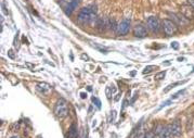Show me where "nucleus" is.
I'll return each instance as SVG.
<instances>
[{"label": "nucleus", "mask_w": 194, "mask_h": 138, "mask_svg": "<svg viewBox=\"0 0 194 138\" xmlns=\"http://www.w3.org/2000/svg\"><path fill=\"white\" fill-rule=\"evenodd\" d=\"M97 10L92 8H83L79 11L77 15V21L80 24H88V23H92L93 21H97Z\"/></svg>", "instance_id": "obj_1"}, {"label": "nucleus", "mask_w": 194, "mask_h": 138, "mask_svg": "<svg viewBox=\"0 0 194 138\" xmlns=\"http://www.w3.org/2000/svg\"><path fill=\"white\" fill-rule=\"evenodd\" d=\"M53 111H54L55 115L58 117H60V119L66 117L67 114H68V108H67L66 100L63 99V98H60V99L57 101V103H55Z\"/></svg>", "instance_id": "obj_2"}, {"label": "nucleus", "mask_w": 194, "mask_h": 138, "mask_svg": "<svg viewBox=\"0 0 194 138\" xmlns=\"http://www.w3.org/2000/svg\"><path fill=\"white\" fill-rule=\"evenodd\" d=\"M169 18L170 20L175 23L177 26H180V27H186V26L190 25V20L188 18H185L181 13H173V12H169Z\"/></svg>", "instance_id": "obj_3"}, {"label": "nucleus", "mask_w": 194, "mask_h": 138, "mask_svg": "<svg viewBox=\"0 0 194 138\" xmlns=\"http://www.w3.org/2000/svg\"><path fill=\"white\" fill-rule=\"evenodd\" d=\"M163 29L167 36H173L178 32V26L173 23L170 19H164L162 21Z\"/></svg>", "instance_id": "obj_4"}, {"label": "nucleus", "mask_w": 194, "mask_h": 138, "mask_svg": "<svg viewBox=\"0 0 194 138\" xmlns=\"http://www.w3.org/2000/svg\"><path fill=\"white\" fill-rule=\"evenodd\" d=\"M146 26L151 32L153 33H158L160 29V23L156 16H150L146 20Z\"/></svg>", "instance_id": "obj_5"}, {"label": "nucleus", "mask_w": 194, "mask_h": 138, "mask_svg": "<svg viewBox=\"0 0 194 138\" xmlns=\"http://www.w3.org/2000/svg\"><path fill=\"white\" fill-rule=\"evenodd\" d=\"M129 31H130V20L125 19L118 24L117 33H118V35L124 36V35H127L129 33Z\"/></svg>", "instance_id": "obj_6"}, {"label": "nucleus", "mask_w": 194, "mask_h": 138, "mask_svg": "<svg viewBox=\"0 0 194 138\" xmlns=\"http://www.w3.org/2000/svg\"><path fill=\"white\" fill-rule=\"evenodd\" d=\"M51 89L52 88H51L50 85L47 84V83H44V82L36 84V90H37L40 95H42V96H48V95L50 94Z\"/></svg>", "instance_id": "obj_7"}, {"label": "nucleus", "mask_w": 194, "mask_h": 138, "mask_svg": "<svg viewBox=\"0 0 194 138\" xmlns=\"http://www.w3.org/2000/svg\"><path fill=\"white\" fill-rule=\"evenodd\" d=\"M169 129H170V133H171L172 136L175 137H178L182 134V130H181V124H180V121L176 120L173 121L171 123V125L169 126Z\"/></svg>", "instance_id": "obj_8"}, {"label": "nucleus", "mask_w": 194, "mask_h": 138, "mask_svg": "<svg viewBox=\"0 0 194 138\" xmlns=\"http://www.w3.org/2000/svg\"><path fill=\"white\" fill-rule=\"evenodd\" d=\"M181 14H183L185 18H188L189 20L194 19V8L191 5H182L181 8Z\"/></svg>", "instance_id": "obj_9"}, {"label": "nucleus", "mask_w": 194, "mask_h": 138, "mask_svg": "<svg viewBox=\"0 0 194 138\" xmlns=\"http://www.w3.org/2000/svg\"><path fill=\"white\" fill-rule=\"evenodd\" d=\"M133 34L138 38H144V37H146V35H147V31H146V28H145V26L144 25L138 24L136 27H134Z\"/></svg>", "instance_id": "obj_10"}, {"label": "nucleus", "mask_w": 194, "mask_h": 138, "mask_svg": "<svg viewBox=\"0 0 194 138\" xmlns=\"http://www.w3.org/2000/svg\"><path fill=\"white\" fill-rule=\"evenodd\" d=\"M79 2H80V0H72V2L68 3V5L66 6V8H65V13H66L67 15H71L72 12H73L74 10L78 7Z\"/></svg>", "instance_id": "obj_11"}, {"label": "nucleus", "mask_w": 194, "mask_h": 138, "mask_svg": "<svg viewBox=\"0 0 194 138\" xmlns=\"http://www.w3.org/2000/svg\"><path fill=\"white\" fill-rule=\"evenodd\" d=\"M67 138H77V128L75 124H72L67 132Z\"/></svg>", "instance_id": "obj_12"}, {"label": "nucleus", "mask_w": 194, "mask_h": 138, "mask_svg": "<svg viewBox=\"0 0 194 138\" xmlns=\"http://www.w3.org/2000/svg\"><path fill=\"white\" fill-rule=\"evenodd\" d=\"M183 83H185V81H182V82H177V83H173V84H171V85H169V86H167V88H165L164 89V91L165 93H167L168 90H170V89H172L175 86H179V85H181V84H183Z\"/></svg>", "instance_id": "obj_13"}, {"label": "nucleus", "mask_w": 194, "mask_h": 138, "mask_svg": "<svg viewBox=\"0 0 194 138\" xmlns=\"http://www.w3.org/2000/svg\"><path fill=\"white\" fill-rule=\"evenodd\" d=\"M117 24H116V22H115V20L114 19H110V21H108V28H111L112 31H115V29L117 28Z\"/></svg>", "instance_id": "obj_14"}, {"label": "nucleus", "mask_w": 194, "mask_h": 138, "mask_svg": "<svg viewBox=\"0 0 194 138\" xmlns=\"http://www.w3.org/2000/svg\"><path fill=\"white\" fill-rule=\"evenodd\" d=\"M171 133H170V129L169 127H166L165 129H164V132L162 134V138H171Z\"/></svg>", "instance_id": "obj_15"}, {"label": "nucleus", "mask_w": 194, "mask_h": 138, "mask_svg": "<svg viewBox=\"0 0 194 138\" xmlns=\"http://www.w3.org/2000/svg\"><path fill=\"white\" fill-rule=\"evenodd\" d=\"M91 101H92V102L96 104L98 109H101V104H102V103H101V101L99 100L97 97H92V98H91Z\"/></svg>", "instance_id": "obj_16"}, {"label": "nucleus", "mask_w": 194, "mask_h": 138, "mask_svg": "<svg viewBox=\"0 0 194 138\" xmlns=\"http://www.w3.org/2000/svg\"><path fill=\"white\" fill-rule=\"evenodd\" d=\"M165 74H166L165 71H164V72H159V73H157L155 75V78H156V80H163V78L165 77Z\"/></svg>", "instance_id": "obj_17"}, {"label": "nucleus", "mask_w": 194, "mask_h": 138, "mask_svg": "<svg viewBox=\"0 0 194 138\" xmlns=\"http://www.w3.org/2000/svg\"><path fill=\"white\" fill-rule=\"evenodd\" d=\"M184 93H185V89H182V90L178 91V93H176V94H175V95H173V96H172L171 100H172V99H176V98H178V97H180V96H181V95H183Z\"/></svg>", "instance_id": "obj_18"}, {"label": "nucleus", "mask_w": 194, "mask_h": 138, "mask_svg": "<svg viewBox=\"0 0 194 138\" xmlns=\"http://www.w3.org/2000/svg\"><path fill=\"white\" fill-rule=\"evenodd\" d=\"M59 2H60L61 6H64L65 8H66V6L68 5V3L72 2V0H59Z\"/></svg>", "instance_id": "obj_19"}, {"label": "nucleus", "mask_w": 194, "mask_h": 138, "mask_svg": "<svg viewBox=\"0 0 194 138\" xmlns=\"http://www.w3.org/2000/svg\"><path fill=\"white\" fill-rule=\"evenodd\" d=\"M153 68H154V66H146V67L143 70V74H147V73H150V72L152 71Z\"/></svg>", "instance_id": "obj_20"}, {"label": "nucleus", "mask_w": 194, "mask_h": 138, "mask_svg": "<svg viewBox=\"0 0 194 138\" xmlns=\"http://www.w3.org/2000/svg\"><path fill=\"white\" fill-rule=\"evenodd\" d=\"M171 47L177 50V49H179V44H178L177 41H172V42H171Z\"/></svg>", "instance_id": "obj_21"}, {"label": "nucleus", "mask_w": 194, "mask_h": 138, "mask_svg": "<svg viewBox=\"0 0 194 138\" xmlns=\"http://www.w3.org/2000/svg\"><path fill=\"white\" fill-rule=\"evenodd\" d=\"M144 138H154V135H153V133H151V132L146 133V134H145V136H144Z\"/></svg>", "instance_id": "obj_22"}, {"label": "nucleus", "mask_w": 194, "mask_h": 138, "mask_svg": "<svg viewBox=\"0 0 194 138\" xmlns=\"http://www.w3.org/2000/svg\"><path fill=\"white\" fill-rule=\"evenodd\" d=\"M8 55L11 59H14V54H13V51L12 50H9V52H8Z\"/></svg>", "instance_id": "obj_23"}, {"label": "nucleus", "mask_w": 194, "mask_h": 138, "mask_svg": "<svg viewBox=\"0 0 194 138\" xmlns=\"http://www.w3.org/2000/svg\"><path fill=\"white\" fill-rule=\"evenodd\" d=\"M80 97L83 98V99H86V98H87V94L86 93H80Z\"/></svg>", "instance_id": "obj_24"}, {"label": "nucleus", "mask_w": 194, "mask_h": 138, "mask_svg": "<svg viewBox=\"0 0 194 138\" xmlns=\"http://www.w3.org/2000/svg\"><path fill=\"white\" fill-rule=\"evenodd\" d=\"M80 58H81V59H84V60H86V61L88 60V59H89V58H88V55H87V54H81V57H80Z\"/></svg>", "instance_id": "obj_25"}, {"label": "nucleus", "mask_w": 194, "mask_h": 138, "mask_svg": "<svg viewBox=\"0 0 194 138\" xmlns=\"http://www.w3.org/2000/svg\"><path fill=\"white\" fill-rule=\"evenodd\" d=\"M188 2L190 3V5H191L193 8H194V0H188Z\"/></svg>", "instance_id": "obj_26"}, {"label": "nucleus", "mask_w": 194, "mask_h": 138, "mask_svg": "<svg viewBox=\"0 0 194 138\" xmlns=\"http://www.w3.org/2000/svg\"><path fill=\"white\" fill-rule=\"evenodd\" d=\"M184 60V58H178V61H183Z\"/></svg>", "instance_id": "obj_27"}, {"label": "nucleus", "mask_w": 194, "mask_h": 138, "mask_svg": "<svg viewBox=\"0 0 194 138\" xmlns=\"http://www.w3.org/2000/svg\"><path fill=\"white\" fill-rule=\"evenodd\" d=\"M87 89L89 90V91H91V90H92V88H91V86H88V88H87Z\"/></svg>", "instance_id": "obj_28"}, {"label": "nucleus", "mask_w": 194, "mask_h": 138, "mask_svg": "<svg viewBox=\"0 0 194 138\" xmlns=\"http://www.w3.org/2000/svg\"><path fill=\"white\" fill-rule=\"evenodd\" d=\"M12 138H16V137H12Z\"/></svg>", "instance_id": "obj_29"}]
</instances>
